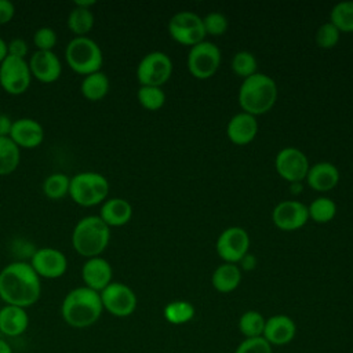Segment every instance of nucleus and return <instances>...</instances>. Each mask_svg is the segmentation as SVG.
Segmentation results:
<instances>
[{
    "label": "nucleus",
    "mask_w": 353,
    "mask_h": 353,
    "mask_svg": "<svg viewBox=\"0 0 353 353\" xmlns=\"http://www.w3.org/2000/svg\"><path fill=\"white\" fill-rule=\"evenodd\" d=\"M30 265L39 277L58 279L68 269V259L65 254L52 247H43L33 252Z\"/></svg>",
    "instance_id": "nucleus-14"
},
{
    "label": "nucleus",
    "mask_w": 353,
    "mask_h": 353,
    "mask_svg": "<svg viewBox=\"0 0 353 353\" xmlns=\"http://www.w3.org/2000/svg\"><path fill=\"white\" fill-rule=\"evenodd\" d=\"M163 314L168 323L181 325L194 317V306L188 301H172L165 305Z\"/></svg>",
    "instance_id": "nucleus-28"
},
{
    "label": "nucleus",
    "mask_w": 353,
    "mask_h": 353,
    "mask_svg": "<svg viewBox=\"0 0 353 353\" xmlns=\"http://www.w3.org/2000/svg\"><path fill=\"white\" fill-rule=\"evenodd\" d=\"M291 193L292 194H299L302 192V182H294L291 183Z\"/></svg>",
    "instance_id": "nucleus-46"
},
{
    "label": "nucleus",
    "mask_w": 353,
    "mask_h": 353,
    "mask_svg": "<svg viewBox=\"0 0 353 353\" xmlns=\"http://www.w3.org/2000/svg\"><path fill=\"white\" fill-rule=\"evenodd\" d=\"M113 270L110 263L102 256L88 258L81 268V277L85 287L101 292L112 283Z\"/></svg>",
    "instance_id": "nucleus-19"
},
{
    "label": "nucleus",
    "mask_w": 353,
    "mask_h": 353,
    "mask_svg": "<svg viewBox=\"0 0 353 353\" xmlns=\"http://www.w3.org/2000/svg\"><path fill=\"white\" fill-rule=\"evenodd\" d=\"M306 182L313 190L328 192L338 185L339 171L332 163L320 161L309 168Z\"/></svg>",
    "instance_id": "nucleus-21"
},
{
    "label": "nucleus",
    "mask_w": 353,
    "mask_h": 353,
    "mask_svg": "<svg viewBox=\"0 0 353 353\" xmlns=\"http://www.w3.org/2000/svg\"><path fill=\"white\" fill-rule=\"evenodd\" d=\"M68 26L76 36H87L94 26V14L90 8L74 6L68 15Z\"/></svg>",
    "instance_id": "nucleus-27"
},
{
    "label": "nucleus",
    "mask_w": 353,
    "mask_h": 353,
    "mask_svg": "<svg viewBox=\"0 0 353 353\" xmlns=\"http://www.w3.org/2000/svg\"><path fill=\"white\" fill-rule=\"evenodd\" d=\"M221 65V51L211 41H201L190 47L188 55V69L199 80L210 79Z\"/></svg>",
    "instance_id": "nucleus-9"
},
{
    "label": "nucleus",
    "mask_w": 353,
    "mask_h": 353,
    "mask_svg": "<svg viewBox=\"0 0 353 353\" xmlns=\"http://www.w3.org/2000/svg\"><path fill=\"white\" fill-rule=\"evenodd\" d=\"M110 240V228L99 215H87L81 218L73 228V248L85 258L99 256L108 247Z\"/></svg>",
    "instance_id": "nucleus-4"
},
{
    "label": "nucleus",
    "mask_w": 353,
    "mask_h": 353,
    "mask_svg": "<svg viewBox=\"0 0 353 353\" xmlns=\"http://www.w3.org/2000/svg\"><path fill=\"white\" fill-rule=\"evenodd\" d=\"M273 223L285 232L301 229L309 219L307 207L298 200H285L279 203L272 212Z\"/></svg>",
    "instance_id": "nucleus-15"
},
{
    "label": "nucleus",
    "mask_w": 353,
    "mask_h": 353,
    "mask_svg": "<svg viewBox=\"0 0 353 353\" xmlns=\"http://www.w3.org/2000/svg\"><path fill=\"white\" fill-rule=\"evenodd\" d=\"M109 194L108 179L95 171L77 172L70 178L69 196L80 205L91 207L106 200Z\"/></svg>",
    "instance_id": "nucleus-6"
},
{
    "label": "nucleus",
    "mask_w": 353,
    "mask_h": 353,
    "mask_svg": "<svg viewBox=\"0 0 353 353\" xmlns=\"http://www.w3.org/2000/svg\"><path fill=\"white\" fill-rule=\"evenodd\" d=\"M0 353H12L11 346H10L8 342L4 341L3 338H0Z\"/></svg>",
    "instance_id": "nucleus-45"
},
{
    "label": "nucleus",
    "mask_w": 353,
    "mask_h": 353,
    "mask_svg": "<svg viewBox=\"0 0 353 353\" xmlns=\"http://www.w3.org/2000/svg\"><path fill=\"white\" fill-rule=\"evenodd\" d=\"M168 33L176 43L190 47L204 41L207 34L203 19L190 11L175 14L168 22Z\"/></svg>",
    "instance_id": "nucleus-8"
},
{
    "label": "nucleus",
    "mask_w": 353,
    "mask_h": 353,
    "mask_svg": "<svg viewBox=\"0 0 353 353\" xmlns=\"http://www.w3.org/2000/svg\"><path fill=\"white\" fill-rule=\"evenodd\" d=\"M14 14H15V6L10 0H0V25L10 22Z\"/></svg>",
    "instance_id": "nucleus-40"
},
{
    "label": "nucleus",
    "mask_w": 353,
    "mask_h": 353,
    "mask_svg": "<svg viewBox=\"0 0 353 353\" xmlns=\"http://www.w3.org/2000/svg\"><path fill=\"white\" fill-rule=\"evenodd\" d=\"M234 353H273V347L263 339V336L244 338Z\"/></svg>",
    "instance_id": "nucleus-38"
},
{
    "label": "nucleus",
    "mask_w": 353,
    "mask_h": 353,
    "mask_svg": "<svg viewBox=\"0 0 353 353\" xmlns=\"http://www.w3.org/2000/svg\"><path fill=\"white\" fill-rule=\"evenodd\" d=\"M296 334L295 321L287 314H274L266 319L263 339L270 346H283L290 343Z\"/></svg>",
    "instance_id": "nucleus-17"
},
{
    "label": "nucleus",
    "mask_w": 353,
    "mask_h": 353,
    "mask_svg": "<svg viewBox=\"0 0 353 353\" xmlns=\"http://www.w3.org/2000/svg\"><path fill=\"white\" fill-rule=\"evenodd\" d=\"M32 80L29 63L25 58L7 55L0 63V84L8 94L19 95L25 92Z\"/></svg>",
    "instance_id": "nucleus-11"
},
{
    "label": "nucleus",
    "mask_w": 353,
    "mask_h": 353,
    "mask_svg": "<svg viewBox=\"0 0 353 353\" xmlns=\"http://www.w3.org/2000/svg\"><path fill=\"white\" fill-rule=\"evenodd\" d=\"M241 281V270L236 263H222L219 265L212 276L211 283L212 287L221 294H229L234 291Z\"/></svg>",
    "instance_id": "nucleus-24"
},
{
    "label": "nucleus",
    "mask_w": 353,
    "mask_h": 353,
    "mask_svg": "<svg viewBox=\"0 0 353 353\" xmlns=\"http://www.w3.org/2000/svg\"><path fill=\"white\" fill-rule=\"evenodd\" d=\"M10 138L19 146V149H32L43 142L44 128L34 119L21 117L12 121Z\"/></svg>",
    "instance_id": "nucleus-18"
},
{
    "label": "nucleus",
    "mask_w": 353,
    "mask_h": 353,
    "mask_svg": "<svg viewBox=\"0 0 353 353\" xmlns=\"http://www.w3.org/2000/svg\"><path fill=\"white\" fill-rule=\"evenodd\" d=\"M138 102L146 110H159L165 102V94L161 87L141 85L137 92Z\"/></svg>",
    "instance_id": "nucleus-33"
},
{
    "label": "nucleus",
    "mask_w": 353,
    "mask_h": 353,
    "mask_svg": "<svg viewBox=\"0 0 353 353\" xmlns=\"http://www.w3.org/2000/svg\"><path fill=\"white\" fill-rule=\"evenodd\" d=\"M240 263H241V268H243L244 270H252V269H255V266H256V258H255V255L247 252V254L240 259Z\"/></svg>",
    "instance_id": "nucleus-42"
},
{
    "label": "nucleus",
    "mask_w": 353,
    "mask_h": 353,
    "mask_svg": "<svg viewBox=\"0 0 353 353\" xmlns=\"http://www.w3.org/2000/svg\"><path fill=\"white\" fill-rule=\"evenodd\" d=\"M70 178L63 172H52L43 182V192L48 199L59 200L69 194Z\"/></svg>",
    "instance_id": "nucleus-30"
},
{
    "label": "nucleus",
    "mask_w": 353,
    "mask_h": 353,
    "mask_svg": "<svg viewBox=\"0 0 353 353\" xmlns=\"http://www.w3.org/2000/svg\"><path fill=\"white\" fill-rule=\"evenodd\" d=\"M274 165L277 174L290 183L302 182L306 179L310 168L306 154L296 148L281 149L276 156Z\"/></svg>",
    "instance_id": "nucleus-12"
},
{
    "label": "nucleus",
    "mask_w": 353,
    "mask_h": 353,
    "mask_svg": "<svg viewBox=\"0 0 353 353\" xmlns=\"http://www.w3.org/2000/svg\"><path fill=\"white\" fill-rule=\"evenodd\" d=\"M339 36L341 32L331 22H325L316 32V43L320 48L328 50L338 44Z\"/></svg>",
    "instance_id": "nucleus-35"
},
{
    "label": "nucleus",
    "mask_w": 353,
    "mask_h": 353,
    "mask_svg": "<svg viewBox=\"0 0 353 353\" xmlns=\"http://www.w3.org/2000/svg\"><path fill=\"white\" fill-rule=\"evenodd\" d=\"M8 55V48H7V41L4 39L0 37V63L6 59V57Z\"/></svg>",
    "instance_id": "nucleus-43"
},
{
    "label": "nucleus",
    "mask_w": 353,
    "mask_h": 353,
    "mask_svg": "<svg viewBox=\"0 0 353 353\" xmlns=\"http://www.w3.org/2000/svg\"><path fill=\"white\" fill-rule=\"evenodd\" d=\"M103 312L99 292L88 287L70 290L62 301L61 316L73 328H87L94 325Z\"/></svg>",
    "instance_id": "nucleus-2"
},
{
    "label": "nucleus",
    "mask_w": 353,
    "mask_h": 353,
    "mask_svg": "<svg viewBox=\"0 0 353 353\" xmlns=\"http://www.w3.org/2000/svg\"><path fill=\"white\" fill-rule=\"evenodd\" d=\"M19 160V146L10 137H0V175H8L15 171Z\"/></svg>",
    "instance_id": "nucleus-26"
},
{
    "label": "nucleus",
    "mask_w": 353,
    "mask_h": 353,
    "mask_svg": "<svg viewBox=\"0 0 353 353\" xmlns=\"http://www.w3.org/2000/svg\"><path fill=\"white\" fill-rule=\"evenodd\" d=\"M330 22L339 32H353V1H341L335 4L330 14Z\"/></svg>",
    "instance_id": "nucleus-29"
},
{
    "label": "nucleus",
    "mask_w": 353,
    "mask_h": 353,
    "mask_svg": "<svg viewBox=\"0 0 353 353\" xmlns=\"http://www.w3.org/2000/svg\"><path fill=\"white\" fill-rule=\"evenodd\" d=\"M80 90L88 101H99L109 91V79L102 70L90 73L84 76L80 84Z\"/></svg>",
    "instance_id": "nucleus-25"
},
{
    "label": "nucleus",
    "mask_w": 353,
    "mask_h": 353,
    "mask_svg": "<svg viewBox=\"0 0 353 353\" xmlns=\"http://www.w3.org/2000/svg\"><path fill=\"white\" fill-rule=\"evenodd\" d=\"M172 74L171 58L161 51L146 54L137 68V79L141 85L161 87Z\"/></svg>",
    "instance_id": "nucleus-7"
},
{
    "label": "nucleus",
    "mask_w": 353,
    "mask_h": 353,
    "mask_svg": "<svg viewBox=\"0 0 353 353\" xmlns=\"http://www.w3.org/2000/svg\"><path fill=\"white\" fill-rule=\"evenodd\" d=\"M99 296L103 310L116 317H128L137 309V295L127 284L112 281L99 292Z\"/></svg>",
    "instance_id": "nucleus-10"
},
{
    "label": "nucleus",
    "mask_w": 353,
    "mask_h": 353,
    "mask_svg": "<svg viewBox=\"0 0 353 353\" xmlns=\"http://www.w3.org/2000/svg\"><path fill=\"white\" fill-rule=\"evenodd\" d=\"M232 69L237 76L247 79L256 73V59L251 52L240 51L232 59Z\"/></svg>",
    "instance_id": "nucleus-34"
},
{
    "label": "nucleus",
    "mask_w": 353,
    "mask_h": 353,
    "mask_svg": "<svg viewBox=\"0 0 353 353\" xmlns=\"http://www.w3.org/2000/svg\"><path fill=\"white\" fill-rule=\"evenodd\" d=\"M277 85L265 73H255L244 79L239 90V103L251 116L268 113L276 103Z\"/></svg>",
    "instance_id": "nucleus-3"
},
{
    "label": "nucleus",
    "mask_w": 353,
    "mask_h": 353,
    "mask_svg": "<svg viewBox=\"0 0 353 353\" xmlns=\"http://www.w3.org/2000/svg\"><path fill=\"white\" fill-rule=\"evenodd\" d=\"M266 319L256 310H247L239 319V330L245 338L262 336Z\"/></svg>",
    "instance_id": "nucleus-31"
},
{
    "label": "nucleus",
    "mask_w": 353,
    "mask_h": 353,
    "mask_svg": "<svg viewBox=\"0 0 353 353\" xmlns=\"http://www.w3.org/2000/svg\"><path fill=\"white\" fill-rule=\"evenodd\" d=\"M309 218L317 223H327L334 219L336 214V204L328 197H319L307 207Z\"/></svg>",
    "instance_id": "nucleus-32"
},
{
    "label": "nucleus",
    "mask_w": 353,
    "mask_h": 353,
    "mask_svg": "<svg viewBox=\"0 0 353 353\" xmlns=\"http://www.w3.org/2000/svg\"><path fill=\"white\" fill-rule=\"evenodd\" d=\"M94 4H95V0H76L74 1V6L83 7V8H90Z\"/></svg>",
    "instance_id": "nucleus-44"
},
{
    "label": "nucleus",
    "mask_w": 353,
    "mask_h": 353,
    "mask_svg": "<svg viewBox=\"0 0 353 353\" xmlns=\"http://www.w3.org/2000/svg\"><path fill=\"white\" fill-rule=\"evenodd\" d=\"M250 237L240 226L225 229L216 240V252L226 263H237L248 252Z\"/></svg>",
    "instance_id": "nucleus-13"
},
{
    "label": "nucleus",
    "mask_w": 353,
    "mask_h": 353,
    "mask_svg": "<svg viewBox=\"0 0 353 353\" xmlns=\"http://www.w3.org/2000/svg\"><path fill=\"white\" fill-rule=\"evenodd\" d=\"M29 325V316L23 307L4 305L0 309V332L6 336H19Z\"/></svg>",
    "instance_id": "nucleus-22"
},
{
    "label": "nucleus",
    "mask_w": 353,
    "mask_h": 353,
    "mask_svg": "<svg viewBox=\"0 0 353 353\" xmlns=\"http://www.w3.org/2000/svg\"><path fill=\"white\" fill-rule=\"evenodd\" d=\"M7 48H8V55L18 57V58H25V55L29 51L28 43L21 37H15L11 41H8Z\"/></svg>",
    "instance_id": "nucleus-39"
},
{
    "label": "nucleus",
    "mask_w": 353,
    "mask_h": 353,
    "mask_svg": "<svg viewBox=\"0 0 353 353\" xmlns=\"http://www.w3.org/2000/svg\"><path fill=\"white\" fill-rule=\"evenodd\" d=\"M101 219L110 226H123L130 222L132 216L131 204L121 197L106 199L99 211Z\"/></svg>",
    "instance_id": "nucleus-23"
},
{
    "label": "nucleus",
    "mask_w": 353,
    "mask_h": 353,
    "mask_svg": "<svg viewBox=\"0 0 353 353\" xmlns=\"http://www.w3.org/2000/svg\"><path fill=\"white\" fill-rule=\"evenodd\" d=\"M29 69L34 79L41 83H52L62 73V63L54 51H34L29 61Z\"/></svg>",
    "instance_id": "nucleus-16"
},
{
    "label": "nucleus",
    "mask_w": 353,
    "mask_h": 353,
    "mask_svg": "<svg viewBox=\"0 0 353 353\" xmlns=\"http://www.w3.org/2000/svg\"><path fill=\"white\" fill-rule=\"evenodd\" d=\"M33 43L37 50L52 51L57 44V32L50 26H41L34 32Z\"/></svg>",
    "instance_id": "nucleus-37"
},
{
    "label": "nucleus",
    "mask_w": 353,
    "mask_h": 353,
    "mask_svg": "<svg viewBox=\"0 0 353 353\" xmlns=\"http://www.w3.org/2000/svg\"><path fill=\"white\" fill-rule=\"evenodd\" d=\"M258 132V121L255 116L248 113H237L234 114L226 127V134L230 142L239 146L248 145L252 142Z\"/></svg>",
    "instance_id": "nucleus-20"
},
{
    "label": "nucleus",
    "mask_w": 353,
    "mask_h": 353,
    "mask_svg": "<svg viewBox=\"0 0 353 353\" xmlns=\"http://www.w3.org/2000/svg\"><path fill=\"white\" fill-rule=\"evenodd\" d=\"M12 121L7 114L0 113V137H10Z\"/></svg>",
    "instance_id": "nucleus-41"
},
{
    "label": "nucleus",
    "mask_w": 353,
    "mask_h": 353,
    "mask_svg": "<svg viewBox=\"0 0 353 353\" xmlns=\"http://www.w3.org/2000/svg\"><path fill=\"white\" fill-rule=\"evenodd\" d=\"M65 58L72 70L84 76L101 70L103 62L99 44L88 36H74L65 48Z\"/></svg>",
    "instance_id": "nucleus-5"
},
{
    "label": "nucleus",
    "mask_w": 353,
    "mask_h": 353,
    "mask_svg": "<svg viewBox=\"0 0 353 353\" xmlns=\"http://www.w3.org/2000/svg\"><path fill=\"white\" fill-rule=\"evenodd\" d=\"M40 294V277L30 263L17 261L0 270V299L6 305L26 309L39 301Z\"/></svg>",
    "instance_id": "nucleus-1"
},
{
    "label": "nucleus",
    "mask_w": 353,
    "mask_h": 353,
    "mask_svg": "<svg viewBox=\"0 0 353 353\" xmlns=\"http://www.w3.org/2000/svg\"><path fill=\"white\" fill-rule=\"evenodd\" d=\"M204 30L207 34L211 36H221L228 29V18L221 12H210L203 19Z\"/></svg>",
    "instance_id": "nucleus-36"
}]
</instances>
